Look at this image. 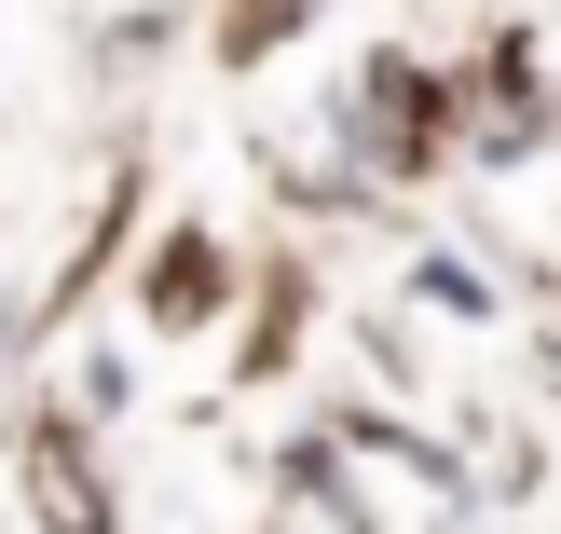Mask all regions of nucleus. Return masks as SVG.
Segmentation results:
<instances>
[{"label": "nucleus", "mask_w": 561, "mask_h": 534, "mask_svg": "<svg viewBox=\"0 0 561 534\" xmlns=\"http://www.w3.org/2000/svg\"><path fill=\"white\" fill-rule=\"evenodd\" d=\"M151 302H164V329H192V302H219V247H192V234H179V247H164V288H151Z\"/></svg>", "instance_id": "obj_2"}, {"label": "nucleus", "mask_w": 561, "mask_h": 534, "mask_svg": "<svg viewBox=\"0 0 561 534\" xmlns=\"http://www.w3.org/2000/svg\"><path fill=\"white\" fill-rule=\"evenodd\" d=\"M27 493H42V521H55V534H110V493L82 480L69 425H42V453H27Z\"/></svg>", "instance_id": "obj_1"}, {"label": "nucleus", "mask_w": 561, "mask_h": 534, "mask_svg": "<svg viewBox=\"0 0 561 534\" xmlns=\"http://www.w3.org/2000/svg\"><path fill=\"white\" fill-rule=\"evenodd\" d=\"M0 356H14V302H0Z\"/></svg>", "instance_id": "obj_3"}]
</instances>
